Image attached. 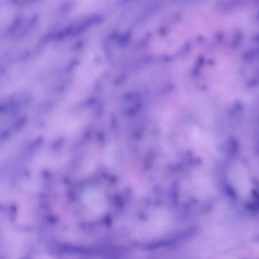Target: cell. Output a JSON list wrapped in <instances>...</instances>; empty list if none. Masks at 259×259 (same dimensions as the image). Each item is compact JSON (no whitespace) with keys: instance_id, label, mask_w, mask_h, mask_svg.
Returning a JSON list of instances; mask_svg holds the SVG:
<instances>
[{"instance_id":"6da1fadb","label":"cell","mask_w":259,"mask_h":259,"mask_svg":"<svg viewBox=\"0 0 259 259\" xmlns=\"http://www.w3.org/2000/svg\"><path fill=\"white\" fill-rule=\"evenodd\" d=\"M83 201L93 212H101L105 206V200L102 192L95 188H88L83 193Z\"/></svg>"}]
</instances>
